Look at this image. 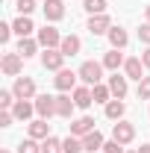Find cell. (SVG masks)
Returning <instances> with one entry per match:
<instances>
[{
  "label": "cell",
  "instance_id": "1",
  "mask_svg": "<svg viewBox=\"0 0 150 153\" xmlns=\"http://www.w3.org/2000/svg\"><path fill=\"white\" fill-rule=\"evenodd\" d=\"M76 74H79V79H82L85 85H97V82L103 79V62H82Z\"/></svg>",
  "mask_w": 150,
  "mask_h": 153
},
{
  "label": "cell",
  "instance_id": "2",
  "mask_svg": "<svg viewBox=\"0 0 150 153\" xmlns=\"http://www.w3.org/2000/svg\"><path fill=\"white\" fill-rule=\"evenodd\" d=\"M85 30L91 33V36H106L109 30H112V18L103 12V15H91L88 24H85Z\"/></svg>",
  "mask_w": 150,
  "mask_h": 153
},
{
  "label": "cell",
  "instance_id": "3",
  "mask_svg": "<svg viewBox=\"0 0 150 153\" xmlns=\"http://www.w3.org/2000/svg\"><path fill=\"white\" fill-rule=\"evenodd\" d=\"M38 44H41L44 50H56L59 44H62L59 30H56V27H44V30H38Z\"/></svg>",
  "mask_w": 150,
  "mask_h": 153
},
{
  "label": "cell",
  "instance_id": "4",
  "mask_svg": "<svg viewBox=\"0 0 150 153\" xmlns=\"http://www.w3.org/2000/svg\"><path fill=\"white\" fill-rule=\"evenodd\" d=\"M12 91H15V97H18V100H30V97H36V82H33L30 76H15Z\"/></svg>",
  "mask_w": 150,
  "mask_h": 153
},
{
  "label": "cell",
  "instance_id": "5",
  "mask_svg": "<svg viewBox=\"0 0 150 153\" xmlns=\"http://www.w3.org/2000/svg\"><path fill=\"white\" fill-rule=\"evenodd\" d=\"M0 68H3L6 76H18L21 68H24V56H21V53H6L3 62H0Z\"/></svg>",
  "mask_w": 150,
  "mask_h": 153
},
{
  "label": "cell",
  "instance_id": "6",
  "mask_svg": "<svg viewBox=\"0 0 150 153\" xmlns=\"http://www.w3.org/2000/svg\"><path fill=\"white\" fill-rule=\"evenodd\" d=\"M36 112L47 121V118H53L56 115V97H50V94H38L36 97Z\"/></svg>",
  "mask_w": 150,
  "mask_h": 153
},
{
  "label": "cell",
  "instance_id": "7",
  "mask_svg": "<svg viewBox=\"0 0 150 153\" xmlns=\"http://www.w3.org/2000/svg\"><path fill=\"white\" fill-rule=\"evenodd\" d=\"M65 53H62V50H44V53H41V65H44V68H47V71H62V62H65Z\"/></svg>",
  "mask_w": 150,
  "mask_h": 153
},
{
  "label": "cell",
  "instance_id": "8",
  "mask_svg": "<svg viewBox=\"0 0 150 153\" xmlns=\"http://www.w3.org/2000/svg\"><path fill=\"white\" fill-rule=\"evenodd\" d=\"M112 138H115V141H121V144H130L132 138H135V127L127 124V121H118V124L112 127Z\"/></svg>",
  "mask_w": 150,
  "mask_h": 153
},
{
  "label": "cell",
  "instance_id": "9",
  "mask_svg": "<svg viewBox=\"0 0 150 153\" xmlns=\"http://www.w3.org/2000/svg\"><path fill=\"white\" fill-rule=\"evenodd\" d=\"M124 76L127 79H144V62H141V56H130L124 62Z\"/></svg>",
  "mask_w": 150,
  "mask_h": 153
},
{
  "label": "cell",
  "instance_id": "10",
  "mask_svg": "<svg viewBox=\"0 0 150 153\" xmlns=\"http://www.w3.org/2000/svg\"><path fill=\"white\" fill-rule=\"evenodd\" d=\"M76 76H79V74L62 68V71H56V79H53V82H56L59 91H74V88H76Z\"/></svg>",
  "mask_w": 150,
  "mask_h": 153
},
{
  "label": "cell",
  "instance_id": "11",
  "mask_svg": "<svg viewBox=\"0 0 150 153\" xmlns=\"http://www.w3.org/2000/svg\"><path fill=\"white\" fill-rule=\"evenodd\" d=\"M91 130H94V118H88V115H82V118H76V121H71V135H76V138L88 135Z\"/></svg>",
  "mask_w": 150,
  "mask_h": 153
},
{
  "label": "cell",
  "instance_id": "12",
  "mask_svg": "<svg viewBox=\"0 0 150 153\" xmlns=\"http://www.w3.org/2000/svg\"><path fill=\"white\" fill-rule=\"evenodd\" d=\"M109 91H112V97L124 100L127 97V76H121L118 71H112V76H109Z\"/></svg>",
  "mask_w": 150,
  "mask_h": 153
},
{
  "label": "cell",
  "instance_id": "13",
  "mask_svg": "<svg viewBox=\"0 0 150 153\" xmlns=\"http://www.w3.org/2000/svg\"><path fill=\"white\" fill-rule=\"evenodd\" d=\"M44 18L47 21H62L65 18V3L62 0H44Z\"/></svg>",
  "mask_w": 150,
  "mask_h": 153
},
{
  "label": "cell",
  "instance_id": "14",
  "mask_svg": "<svg viewBox=\"0 0 150 153\" xmlns=\"http://www.w3.org/2000/svg\"><path fill=\"white\" fill-rule=\"evenodd\" d=\"M33 112H36V103H30V100H15V106H12L15 121H30Z\"/></svg>",
  "mask_w": 150,
  "mask_h": 153
},
{
  "label": "cell",
  "instance_id": "15",
  "mask_svg": "<svg viewBox=\"0 0 150 153\" xmlns=\"http://www.w3.org/2000/svg\"><path fill=\"white\" fill-rule=\"evenodd\" d=\"M74 109H76V103L68 97V91H62V94L56 97V115H59V118H71Z\"/></svg>",
  "mask_w": 150,
  "mask_h": 153
},
{
  "label": "cell",
  "instance_id": "16",
  "mask_svg": "<svg viewBox=\"0 0 150 153\" xmlns=\"http://www.w3.org/2000/svg\"><path fill=\"white\" fill-rule=\"evenodd\" d=\"M106 36H109V44H112L115 50H124V47L130 44V36H127V30H121V27H112Z\"/></svg>",
  "mask_w": 150,
  "mask_h": 153
},
{
  "label": "cell",
  "instance_id": "17",
  "mask_svg": "<svg viewBox=\"0 0 150 153\" xmlns=\"http://www.w3.org/2000/svg\"><path fill=\"white\" fill-rule=\"evenodd\" d=\"M59 50H62L65 56H76V53L82 50V41H79V36H65V38H62V44H59Z\"/></svg>",
  "mask_w": 150,
  "mask_h": 153
},
{
  "label": "cell",
  "instance_id": "18",
  "mask_svg": "<svg viewBox=\"0 0 150 153\" xmlns=\"http://www.w3.org/2000/svg\"><path fill=\"white\" fill-rule=\"evenodd\" d=\"M74 103H76V109H88V106L94 103L91 88H88V85H79V88H74Z\"/></svg>",
  "mask_w": 150,
  "mask_h": 153
},
{
  "label": "cell",
  "instance_id": "19",
  "mask_svg": "<svg viewBox=\"0 0 150 153\" xmlns=\"http://www.w3.org/2000/svg\"><path fill=\"white\" fill-rule=\"evenodd\" d=\"M103 144H106V141H103V135L97 133V130H91L88 135H82V147H85L88 153H97V150H103Z\"/></svg>",
  "mask_w": 150,
  "mask_h": 153
},
{
  "label": "cell",
  "instance_id": "20",
  "mask_svg": "<svg viewBox=\"0 0 150 153\" xmlns=\"http://www.w3.org/2000/svg\"><path fill=\"white\" fill-rule=\"evenodd\" d=\"M12 30H15V33H18L21 38H30L36 27H33V21H30V15H18V18H15V24H12Z\"/></svg>",
  "mask_w": 150,
  "mask_h": 153
},
{
  "label": "cell",
  "instance_id": "21",
  "mask_svg": "<svg viewBox=\"0 0 150 153\" xmlns=\"http://www.w3.org/2000/svg\"><path fill=\"white\" fill-rule=\"evenodd\" d=\"M124 112H127L124 100H118V97H115V100H109V103H106V118H109V121H121V118H124Z\"/></svg>",
  "mask_w": 150,
  "mask_h": 153
},
{
  "label": "cell",
  "instance_id": "22",
  "mask_svg": "<svg viewBox=\"0 0 150 153\" xmlns=\"http://www.w3.org/2000/svg\"><path fill=\"white\" fill-rule=\"evenodd\" d=\"M47 135H50V124H47V121H44V118H38V121H33V124H30V138H47Z\"/></svg>",
  "mask_w": 150,
  "mask_h": 153
},
{
  "label": "cell",
  "instance_id": "23",
  "mask_svg": "<svg viewBox=\"0 0 150 153\" xmlns=\"http://www.w3.org/2000/svg\"><path fill=\"white\" fill-rule=\"evenodd\" d=\"M124 62H127V59L121 56V53H118V50H109V53H106V56H103V68H109V71H118V68H121V65H124Z\"/></svg>",
  "mask_w": 150,
  "mask_h": 153
},
{
  "label": "cell",
  "instance_id": "24",
  "mask_svg": "<svg viewBox=\"0 0 150 153\" xmlns=\"http://www.w3.org/2000/svg\"><path fill=\"white\" fill-rule=\"evenodd\" d=\"M36 50H38V41H36V38H21V41H18V53L24 59L36 56Z\"/></svg>",
  "mask_w": 150,
  "mask_h": 153
},
{
  "label": "cell",
  "instance_id": "25",
  "mask_svg": "<svg viewBox=\"0 0 150 153\" xmlns=\"http://www.w3.org/2000/svg\"><path fill=\"white\" fill-rule=\"evenodd\" d=\"M91 97H94V103H109V97H112V91H109V85L97 82V85H91Z\"/></svg>",
  "mask_w": 150,
  "mask_h": 153
},
{
  "label": "cell",
  "instance_id": "26",
  "mask_svg": "<svg viewBox=\"0 0 150 153\" xmlns=\"http://www.w3.org/2000/svg\"><path fill=\"white\" fill-rule=\"evenodd\" d=\"M62 150L65 153H82V138H76V135H68V138H62Z\"/></svg>",
  "mask_w": 150,
  "mask_h": 153
},
{
  "label": "cell",
  "instance_id": "27",
  "mask_svg": "<svg viewBox=\"0 0 150 153\" xmlns=\"http://www.w3.org/2000/svg\"><path fill=\"white\" fill-rule=\"evenodd\" d=\"M82 9L88 15H103L106 12V0H82Z\"/></svg>",
  "mask_w": 150,
  "mask_h": 153
},
{
  "label": "cell",
  "instance_id": "28",
  "mask_svg": "<svg viewBox=\"0 0 150 153\" xmlns=\"http://www.w3.org/2000/svg\"><path fill=\"white\" fill-rule=\"evenodd\" d=\"M41 153H65V150H62V141H59V138L47 135V138L41 141Z\"/></svg>",
  "mask_w": 150,
  "mask_h": 153
},
{
  "label": "cell",
  "instance_id": "29",
  "mask_svg": "<svg viewBox=\"0 0 150 153\" xmlns=\"http://www.w3.org/2000/svg\"><path fill=\"white\" fill-rule=\"evenodd\" d=\"M18 153H41V144H38L36 138H24L18 144Z\"/></svg>",
  "mask_w": 150,
  "mask_h": 153
},
{
  "label": "cell",
  "instance_id": "30",
  "mask_svg": "<svg viewBox=\"0 0 150 153\" xmlns=\"http://www.w3.org/2000/svg\"><path fill=\"white\" fill-rule=\"evenodd\" d=\"M15 9H18V15H30L36 9V0H15Z\"/></svg>",
  "mask_w": 150,
  "mask_h": 153
},
{
  "label": "cell",
  "instance_id": "31",
  "mask_svg": "<svg viewBox=\"0 0 150 153\" xmlns=\"http://www.w3.org/2000/svg\"><path fill=\"white\" fill-rule=\"evenodd\" d=\"M138 100H150V76L138 79Z\"/></svg>",
  "mask_w": 150,
  "mask_h": 153
},
{
  "label": "cell",
  "instance_id": "32",
  "mask_svg": "<svg viewBox=\"0 0 150 153\" xmlns=\"http://www.w3.org/2000/svg\"><path fill=\"white\" fill-rule=\"evenodd\" d=\"M103 153H124V144H121V141H106V144H103Z\"/></svg>",
  "mask_w": 150,
  "mask_h": 153
},
{
  "label": "cell",
  "instance_id": "33",
  "mask_svg": "<svg viewBox=\"0 0 150 153\" xmlns=\"http://www.w3.org/2000/svg\"><path fill=\"white\" fill-rule=\"evenodd\" d=\"M12 33H15V30H12V24H0V41H3V44L12 38Z\"/></svg>",
  "mask_w": 150,
  "mask_h": 153
},
{
  "label": "cell",
  "instance_id": "34",
  "mask_svg": "<svg viewBox=\"0 0 150 153\" xmlns=\"http://www.w3.org/2000/svg\"><path fill=\"white\" fill-rule=\"evenodd\" d=\"M12 121H15V115L9 112V109H3V112H0V127H12Z\"/></svg>",
  "mask_w": 150,
  "mask_h": 153
},
{
  "label": "cell",
  "instance_id": "35",
  "mask_svg": "<svg viewBox=\"0 0 150 153\" xmlns=\"http://www.w3.org/2000/svg\"><path fill=\"white\" fill-rule=\"evenodd\" d=\"M138 38H141L144 44H150V24H141V27H138Z\"/></svg>",
  "mask_w": 150,
  "mask_h": 153
},
{
  "label": "cell",
  "instance_id": "36",
  "mask_svg": "<svg viewBox=\"0 0 150 153\" xmlns=\"http://www.w3.org/2000/svg\"><path fill=\"white\" fill-rule=\"evenodd\" d=\"M141 62H144V68H150V47L144 50V53H141Z\"/></svg>",
  "mask_w": 150,
  "mask_h": 153
},
{
  "label": "cell",
  "instance_id": "37",
  "mask_svg": "<svg viewBox=\"0 0 150 153\" xmlns=\"http://www.w3.org/2000/svg\"><path fill=\"white\" fill-rule=\"evenodd\" d=\"M138 153H150V144H141V147H138Z\"/></svg>",
  "mask_w": 150,
  "mask_h": 153
},
{
  "label": "cell",
  "instance_id": "38",
  "mask_svg": "<svg viewBox=\"0 0 150 153\" xmlns=\"http://www.w3.org/2000/svg\"><path fill=\"white\" fill-rule=\"evenodd\" d=\"M144 15H147V24H150V6H147V9H144Z\"/></svg>",
  "mask_w": 150,
  "mask_h": 153
},
{
  "label": "cell",
  "instance_id": "39",
  "mask_svg": "<svg viewBox=\"0 0 150 153\" xmlns=\"http://www.w3.org/2000/svg\"><path fill=\"white\" fill-rule=\"evenodd\" d=\"M0 153H9V150H0Z\"/></svg>",
  "mask_w": 150,
  "mask_h": 153
},
{
  "label": "cell",
  "instance_id": "40",
  "mask_svg": "<svg viewBox=\"0 0 150 153\" xmlns=\"http://www.w3.org/2000/svg\"><path fill=\"white\" fill-rule=\"evenodd\" d=\"M130 153H138V150H130Z\"/></svg>",
  "mask_w": 150,
  "mask_h": 153
}]
</instances>
